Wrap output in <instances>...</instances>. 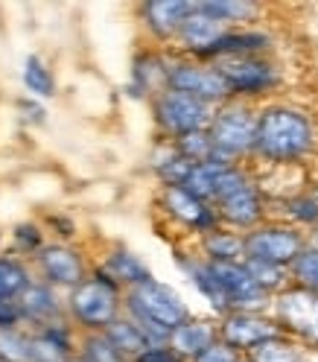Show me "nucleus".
<instances>
[{"mask_svg": "<svg viewBox=\"0 0 318 362\" xmlns=\"http://www.w3.org/2000/svg\"><path fill=\"white\" fill-rule=\"evenodd\" d=\"M315 149V123L307 111L275 103L260 108L254 158L275 167L298 164Z\"/></svg>", "mask_w": 318, "mask_h": 362, "instance_id": "1", "label": "nucleus"}, {"mask_svg": "<svg viewBox=\"0 0 318 362\" xmlns=\"http://www.w3.org/2000/svg\"><path fill=\"white\" fill-rule=\"evenodd\" d=\"M123 310L129 319L149 336V342L155 348H167L170 333L175 327H181L187 319H193L190 307L181 301L178 292L155 278L129 289L123 298Z\"/></svg>", "mask_w": 318, "mask_h": 362, "instance_id": "2", "label": "nucleus"}, {"mask_svg": "<svg viewBox=\"0 0 318 362\" xmlns=\"http://www.w3.org/2000/svg\"><path fill=\"white\" fill-rule=\"evenodd\" d=\"M257 120H260V111L245 100H228L216 105L211 129H208L213 141V161L240 164L242 158L254 155Z\"/></svg>", "mask_w": 318, "mask_h": 362, "instance_id": "3", "label": "nucleus"}, {"mask_svg": "<svg viewBox=\"0 0 318 362\" xmlns=\"http://www.w3.org/2000/svg\"><path fill=\"white\" fill-rule=\"evenodd\" d=\"M123 298H126V292L97 272L94 278H88L85 284L71 289L67 313H71L76 319V325L85 327L88 333H102L108 325H114L123 315L120 313L123 310Z\"/></svg>", "mask_w": 318, "mask_h": 362, "instance_id": "4", "label": "nucleus"}, {"mask_svg": "<svg viewBox=\"0 0 318 362\" xmlns=\"http://www.w3.org/2000/svg\"><path fill=\"white\" fill-rule=\"evenodd\" d=\"M213 111H216L213 105L201 103V100H193V97L181 94V90H172V88H167L164 94H158L152 100L155 126L170 141L184 138V134H190V132L211 129Z\"/></svg>", "mask_w": 318, "mask_h": 362, "instance_id": "5", "label": "nucleus"}, {"mask_svg": "<svg viewBox=\"0 0 318 362\" xmlns=\"http://www.w3.org/2000/svg\"><path fill=\"white\" fill-rule=\"evenodd\" d=\"M271 319L286 336L318 351V292L292 284L271 298Z\"/></svg>", "mask_w": 318, "mask_h": 362, "instance_id": "6", "label": "nucleus"}, {"mask_svg": "<svg viewBox=\"0 0 318 362\" xmlns=\"http://www.w3.org/2000/svg\"><path fill=\"white\" fill-rule=\"evenodd\" d=\"M304 248H307V234L298 225L289 222H263L254 231L245 234V257L286 269H292V263L304 255Z\"/></svg>", "mask_w": 318, "mask_h": 362, "instance_id": "7", "label": "nucleus"}, {"mask_svg": "<svg viewBox=\"0 0 318 362\" xmlns=\"http://www.w3.org/2000/svg\"><path fill=\"white\" fill-rule=\"evenodd\" d=\"M170 88L181 90V94H187L193 100L208 103L213 108L234 100L228 82H225V76L216 71L213 62L187 59V56L170 59Z\"/></svg>", "mask_w": 318, "mask_h": 362, "instance_id": "8", "label": "nucleus"}, {"mask_svg": "<svg viewBox=\"0 0 318 362\" xmlns=\"http://www.w3.org/2000/svg\"><path fill=\"white\" fill-rule=\"evenodd\" d=\"M216 71L228 82L234 100H252V97H266L281 85V71L275 62L266 56H231L213 62Z\"/></svg>", "mask_w": 318, "mask_h": 362, "instance_id": "9", "label": "nucleus"}, {"mask_svg": "<svg viewBox=\"0 0 318 362\" xmlns=\"http://www.w3.org/2000/svg\"><path fill=\"white\" fill-rule=\"evenodd\" d=\"M283 333L281 325L266 313H245V310H234L228 315L219 319V339L225 345H231L234 351H240L242 356L257 348L266 339Z\"/></svg>", "mask_w": 318, "mask_h": 362, "instance_id": "10", "label": "nucleus"}, {"mask_svg": "<svg viewBox=\"0 0 318 362\" xmlns=\"http://www.w3.org/2000/svg\"><path fill=\"white\" fill-rule=\"evenodd\" d=\"M161 208L167 211V216H172L184 228L196 231L199 237L222 225L216 216V208L201 202L199 196H193L187 187H161Z\"/></svg>", "mask_w": 318, "mask_h": 362, "instance_id": "11", "label": "nucleus"}, {"mask_svg": "<svg viewBox=\"0 0 318 362\" xmlns=\"http://www.w3.org/2000/svg\"><path fill=\"white\" fill-rule=\"evenodd\" d=\"M35 263H38L41 278L47 281L50 286L76 289L79 284L88 281L85 260H82V255L76 252V248H71V245H61V243L41 245L35 252Z\"/></svg>", "mask_w": 318, "mask_h": 362, "instance_id": "12", "label": "nucleus"}, {"mask_svg": "<svg viewBox=\"0 0 318 362\" xmlns=\"http://www.w3.org/2000/svg\"><path fill=\"white\" fill-rule=\"evenodd\" d=\"M213 208H216V216H219V222L225 225V228L240 231V234L254 231L257 225L266 222V199H263V193H260V187L254 185V181L248 187H242L240 193L216 202Z\"/></svg>", "mask_w": 318, "mask_h": 362, "instance_id": "13", "label": "nucleus"}, {"mask_svg": "<svg viewBox=\"0 0 318 362\" xmlns=\"http://www.w3.org/2000/svg\"><path fill=\"white\" fill-rule=\"evenodd\" d=\"M228 33V27L216 21L213 15H208L199 4L193 6V12L187 15V21L181 24V33L175 38V47L184 53L187 59H208V53L222 41V35Z\"/></svg>", "mask_w": 318, "mask_h": 362, "instance_id": "14", "label": "nucleus"}, {"mask_svg": "<svg viewBox=\"0 0 318 362\" xmlns=\"http://www.w3.org/2000/svg\"><path fill=\"white\" fill-rule=\"evenodd\" d=\"M196 4L190 0H149V4L141 6V15H143V27L146 33L161 41V44H170L178 38L181 33V24L187 21V15L193 12Z\"/></svg>", "mask_w": 318, "mask_h": 362, "instance_id": "15", "label": "nucleus"}, {"mask_svg": "<svg viewBox=\"0 0 318 362\" xmlns=\"http://www.w3.org/2000/svg\"><path fill=\"white\" fill-rule=\"evenodd\" d=\"M219 339V325H211L204 319H187L181 327L170 333L167 348L181 359V362H193L201 351H208Z\"/></svg>", "mask_w": 318, "mask_h": 362, "instance_id": "16", "label": "nucleus"}, {"mask_svg": "<svg viewBox=\"0 0 318 362\" xmlns=\"http://www.w3.org/2000/svg\"><path fill=\"white\" fill-rule=\"evenodd\" d=\"M100 275L108 278L111 284H117L120 289H134V286H141L146 281H152V272L146 269V263L129 252V248H114L105 260H102V269H100Z\"/></svg>", "mask_w": 318, "mask_h": 362, "instance_id": "17", "label": "nucleus"}, {"mask_svg": "<svg viewBox=\"0 0 318 362\" xmlns=\"http://www.w3.org/2000/svg\"><path fill=\"white\" fill-rule=\"evenodd\" d=\"M20 310H24V319L50 327L56 322H64V307L56 298V292L50 289V284H30L18 298Z\"/></svg>", "mask_w": 318, "mask_h": 362, "instance_id": "18", "label": "nucleus"}, {"mask_svg": "<svg viewBox=\"0 0 318 362\" xmlns=\"http://www.w3.org/2000/svg\"><path fill=\"white\" fill-rule=\"evenodd\" d=\"M178 266L190 278V284L204 296V301H208L219 315L231 313V304H228V298H225V292L219 289L213 272H211V263L204 260L201 255H178Z\"/></svg>", "mask_w": 318, "mask_h": 362, "instance_id": "19", "label": "nucleus"}, {"mask_svg": "<svg viewBox=\"0 0 318 362\" xmlns=\"http://www.w3.org/2000/svg\"><path fill=\"white\" fill-rule=\"evenodd\" d=\"M170 88V59L158 53H143L134 62L131 71V90L141 97L155 100L158 94H164Z\"/></svg>", "mask_w": 318, "mask_h": 362, "instance_id": "20", "label": "nucleus"}, {"mask_svg": "<svg viewBox=\"0 0 318 362\" xmlns=\"http://www.w3.org/2000/svg\"><path fill=\"white\" fill-rule=\"evenodd\" d=\"M271 50V35L260 30H228L222 41L201 62H219L231 56H266Z\"/></svg>", "mask_w": 318, "mask_h": 362, "instance_id": "21", "label": "nucleus"}, {"mask_svg": "<svg viewBox=\"0 0 318 362\" xmlns=\"http://www.w3.org/2000/svg\"><path fill=\"white\" fill-rule=\"evenodd\" d=\"M199 245H201V257L211 263H242L245 260V234L225 228V225L201 234Z\"/></svg>", "mask_w": 318, "mask_h": 362, "instance_id": "22", "label": "nucleus"}, {"mask_svg": "<svg viewBox=\"0 0 318 362\" xmlns=\"http://www.w3.org/2000/svg\"><path fill=\"white\" fill-rule=\"evenodd\" d=\"M102 333L108 336V342L126 356V362H138L143 354H149V351L155 348V345L149 342V336H146L138 325H134L126 313L120 315L114 325H108Z\"/></svg>", "mask_w": 318, "mask_h": 362, "instance_id": "23", "label": "nucleus"}, {"mask_svg": "<svg viewBox=\"0 0 318 362\" xmlns=\"http://www.w3.org/2000/svg\"><path fill=\"white\" fill-rule=\"evenodd\" d=\"M193 167L196 164H190L184 155H178L172 141H164L152 152V170H155L158 178H161V187H181Z\"/></svg>", "mask_w": 318, "mask_h": 362, "instance_id": "24", "label": "nucleus"}, {"mask_svg": "<svg viewBox=\"0 0 318 362\" xmlns=\"http://www.w3.org/2000/svg\"><path fill=\"white\" fill-rule=\"evenodd\" d=\"M199 6L216 21H222L228 30H245V24H252L263 9L260 4H252V0H201Z\"/></svg>", "mask_w": 318, "mask_h": 362, "instance_id": "25", "label": "nucleus"}, {"mask_svg": "<svg viewBox=\"0 0 318 362\" xmlns=\"http://www.w3.org/2000/svg\"><path fill=\"white\" fill-rule=\"evenodd\" d=\"M304 345L286 333H278L245 354L248 362H304Z\"/></svg>", "mask_w": 318, "mask_h": 362, "instance_id": "26", "label": "nucleus"}, {"mask_svg": "<svg viewBox=\"0 0 318 362\" xmlns=\"http://www.w3.org/2000/svg\"><path fill=\"white\" fill-rule=\"evenodd\" d=\"M245 269H248V275L254 278V284L263 292H269L271 298H275L278 292H283V289L292 286V272L286 266H275V263H266V260L245 257Z\"/></svg>", "mask_w": 318, "mask_h": 362, "instance_id": "27", "label": "nucleus"}, {"mask_svg": "<svg viewBox=\"0 0 318 362\" xmlns=\"http://www.w3.org/2000/svg\"><path fill=\"white\" fill-rule=\"evenodd\" d=\"M20 79H24V88L30 94L47 100L56 94V79L50 74V67L44 64L38 56H27L24 59V67H20Z\"/></svg>", "mask_w": 318, "mask_h": 362, "instance_id": "28", "label": "nucleus"}, {"mask_svg": "<svg viewBox=\"0 0 318 362\" xmlns=\"http://www.w3.org/2000/svg\"><path fill=\"white\" fill-rule=\"evenodd\" d=\"M222 161H208V164H196L187 175V181L181 187H187L193 196H199L201 202L213 205V196H216V181H219V173H222Z\"/></svg>", "mask_w": 318, "mask_h": 362, "instance_id": "29", "label": "nucleus"}, {"mask_svg": "<svg viewBox=\"0 0 318 362\" xmlns=\"http://www.w3.org/2000/svg\"><path fill=\"white\" fill-rule=\"evenodd\" d=\"M0 362H33V336L18 327H0Z\"/></svg>", "mask_w": 318, "mask_h": 362, "instance_id": "30", "label": "nucleus"}, {"mask_svg": "<svg viewBox=\"0 0 318 362\" xmlns=\"http://www.w3.org/2000/svg\"><path fill=\"white\" fill-rule=\"evenodd\" d=\"M172 144H175L178 155H184L190 164H208V161H213V141H211L208 129H204V132H190V134H184V138H178Z\"/></svg>", "mask_w": 318, "mask_h": 362, "instance_id": "31", "label": "nucleus"}, {"mask_svg": "<svg viewBox=\"0 0 318 362\" xmlns=\"http://www.w3.org/2000/svg\"><path fill=\"white\" fill-rule=\"evenodd\" d=\"M79 356L85 362H126V356L108 342L105 333H85Z\"/></svg>", "mask_w": 318, "mask_h": 362, "instance_id": "32", "label": "nucleus"}, {"mask_svg": "<svg viewBox=\"0 0 318 362\" xmlns=\"http://www.w3.org/2000/svg\"><path fill=\"white\" fill-rule=\"evenodd\" d=\"M30 286L27 269L15 260H0V301L20 298V292Z\"/></svg>", "mask_w": 318, "mask_h": 362, "instance_id": "33", "label": "nucleus"}, {"mask_svg": "<svg viewBox=\"0 0 318 362\" xmlns=\"http://www.w3.org/2000/svg\"><path fill=\"white\" fill-rule=\"evenodd\" d=\"M292 284L318 292V245H307L304 255L292 263Z\"/></svg>", "mask_w": 318, "mask_h": 362, "instance_id": "34", "label": "nucleus"}, {"mask_svg": "<svg viewBox=\"0 0 318 362\" xmlns=\"http://www.w3.org/2000/svg\"><path fill=\"white\" fill-rule=\"evenodd\" d=\"M71 356H73V351L59 345L53 336H47V333L33 336V362H71Z\"/></svg>", "mask_w": 318, "mask_h": 362, "instance_id": "35", "label": "nucleus"}, {"mask_svg": "<svg viewBox=\"0 0 318 362\" xmlns=\"http://www.w3.org/2000/svg\"><path fill=\"white\" fill-rule=\"evenodd\" d=\"M286 214L307 228H318V199L315 196H295L286 202Z\"/></svg>", "mask_w": 318, "mask_h": 362, "instance_id": "36", "label": "nucleus"}, {"mask_svg": "<svg viewBox=\"0 0 318 362\" xmlns=\"http://www.w3.org/2000/svg\"><path fill=\"white\" fill-rule=\"evenodd\" d=\"M240 359H242L240 351H234L231 345H225L222 339H216V342H213L208 351H201L193 362H240Z\"/></svg>", "mask_w": 318, "mask_h": 362, "instance_id": "37", "label": "nucleus"}, {"mask_svg": "<svg viewBox=\"0 0 318 362\" xmlns=\"http://www.w3.org/2000/svg\"><path fill=\"white\" fill-rule=\"evenodd\" d=\"M18 322H24V310H20L18 298L0 301V327H15Z\"/></svg>", "mask_w": 318, "mask_h": 362, "instance_id": "38", "label": "nucleus"}, {"mask_svg": "<svg viewBox=\"0 0 318 362\" xmlns=\"http://www.w3.org/2000/svg\"><path fill=\"white\" fill-rule=\"evenodd\" d=\"M138 362H181L170 348H152L149 354H143Z\"/></svg>", "mask_w": 318, "mask_h": 362, "instance_id": "39", "label": "nucleus"}, {"mask_svg": "<svg viewBox=\"0 0 318 362\" xmlns=\"http://www.w3.org/2000/svg\"><path fill=\"white\" fill-rule=\"evenodd\" d=\"M71 362H85V359H82L79 354H73V356H71Z\"/></svg>", "mask_w": 318, "mask_h": 362, "instance_id": "40", "label": "nucleus"}, {"mask_svg": "<svg viewBox=\"0 0 318 362\" xmlns=\"http://www.w3.org/2000/svg\"><path fill=\"white\" fill-rule=\"evenodd\" d=\"M240 362H248V359H245V356H242V359H240Z\"/></svg>", "mask_w": 318, "mask_h": 362, "instance_id": "41", "label": "nucleus"}, {"mask_svg": "<svg viewBox=\"0 0 318 362\" xmlns=\"http://www.w3.org/2000/svg\"><path fill=\"white\" fill-rule=\"evenodd\" d=\"M304 362H307V359H304Z\"/></svg>", "mask_w": 318, "mask_h": 362, "instance_id": "42", "label": "nucleus"}]
</instances>
